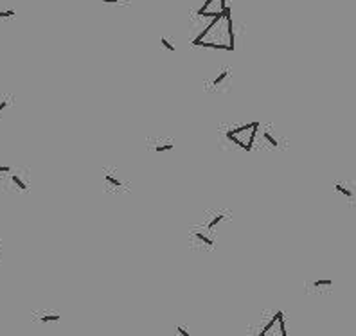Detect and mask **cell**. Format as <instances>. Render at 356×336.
I'll return each instance as SVG.
<instances>
[{"label": "cell", "mask_w": 356, "mask_h": 336, "mask_svg": "<svg viewBox=\"0 0 356 336\" xmlns=\"http://www.w3.org/2000/svg\"><path fill=\"white\" fill-rule=\"evenodd\" d=\"M4 178H8V185H11L16 193H27L29 190V180L23 176V173L20 169L13 167Z\"/></svg>", "instance_id": "cell-1"}, {"label": "cell", "mask_w": 356, "mask_h": 336, "mask_svg": "<svg viewBox=\"0 0 356 336\" xmlns=\"http://www.w3.org/2000/svg\"><path fill=\"white\" fill-rule=\"evenodd\" d=\"M2 248L4 247H2V241H0V255H2Z\"/></svg>", "instance_id": "cell-20"}, {"label": "cell", "mask_w": 356, "mask_h": 336, "mask_svg": "<svg viewBox=\"0 0 356 336\" xmlns=\"http://www.w3.org/2000/svg\"><path fill=\"white\" fill-rule=\"evenodd\" d=\"M60 313H51V311H40V313H33L31 315V320L40 322V324H49V322H58L60 320Z\"/></svg>", "instance_id": "cell-3"}, {"label": "cell", "mask_w": 356, "mask_h": 336, "mask_svg": "<svg viewBox=\"0 0 356 336\" xmlns=\"http://www.w3.org/2000/svg\"><path fill=\"white\" fill-rule=\"evenodd\" d=\"M16 11L15 9H0V20H11L15 18Z\"/></svg>", "instance_id": "cell-13"}, {"label": "cell", "mask_w": 356, "mask_h": 336, "mask_svg": "<svg viewBox=\"0 0 356 336\" xmlns=\"http://www.w3.org/2000/svg\"><path fill=\"white\" fill-rule=\"evenodd\" d=\"M196 45L200 47H207V49H220V51H234V45H225V43H214V41H198Z\"/></svg>", "instance_id": "cell-6"}, {"label": "cell", "mask_w": 356, "mask_h": 336, "mask_svg": "<svg viewBox=\"0 0 356 336\" xmlns=\"http://www.w3.org/2000/svg\"><path fill=\"white\" fill-rule=\"evenodd\" d=\"M13 95L11 93H6V92H0V117L4 115V112L13 105Z\"/></svg>", "instance_id": "cell-5"}, {"label": "cell", "mask_w": 356, "mask_h": 336, "mask_svg": "<svg viewBox=\"0 0 356 336\" xmlns=\"http://www.w3.org/2000/svg\"><path fill=\"white\" fill-rule=\"evenodd\" d=\"M11 169H13V165H0V178H4Z\"/></svg>", "instance_id": "cell-16"}, {"label": "cell", "mask_w": 356, "mask_h": 336, "mask_svg": "<svg viewBox=\"0 0 356 336\" xmlns=\"http://www.w3.org/2000/svg\"><path fill=\"white\" fill-rule=\"evenodd\" d=\"M225 218H227V216H225V214H223V212H218L216 216H214L212 220L209 221V225H207V228H209V230H214V228H216V225H218V223H221V221L225 220Z\"/></svg>", "instance_id": "cell-9"}, {"label": "cell", "mask_w": 356, "mask_h": 336, "mask_svg": "<svg viewBox=\"0 0 356 336\" xmlns=\"http://www.w3.org/2000/svg\"><path fill=\"white\" fill-rule=\"evenodd\" d=\"M105 4H121V2H124V0H103Z\"/></svg>", "instance_id": "cell-19"}, {"label": "cell", "mask_w": 356, "mask_h": 336, "mask_svg": "<svg viewBox=\"0 0 356 336\" xmlns=\"http://www.w3.org/2000/svg\"><path fill=\"white\" fill-rule=\"evenodd\" d=\"M105 183L108 187H115V189H121V187L124 185L123 180H121L119 176L113 175V173H105Z\"/></svg>", "instance_id": "cell-7"}, {"label": "cell", "mask_w": 356, "mask_h": 336, "mask_svg": "<svg viewBox=\"0 0 356 336\" xmlns=\"http://www.w3.org/2000/svg\"><path fill=\"white\" fill-rule=\"evenodd\" d=\"M195 237L198 239L200 243H203V245H207V247H214V241L210 237H207L205 234H202V232H195Z\"/></svg>", "instance_id": "cell-11"}, {"label": "cell", "mask_w": 356, "mask_h": 336, "mask_svg": "<svg viewBox=\"0 0 356 336\" xmlns=\"http://www.w3.org/2000/svg\"><path fill=\"white\" fill-rule=\"evenodd\" d=\"M173 148H175V144H173L171 140L165 142V144H158V146H151V150L157 151V153H164V151H171Z\"/></svg>", "instance_id": "cell-10"}, {"label": "cell", "mask_w": 356, "mask_h": 336, "mask_svg": "<svg viewBox=\"0 0 356 336\" xmlns=\"http://www.w3.org/2000/svg\"><path fill=\"white\" fill-rule=\"evenodd\" d=\"M279 331H281L282 336H286V325H284V318H279Z\"/></svg>", "instance_id": "cell-17"}, {"label": "cell", "mask_w": 356, "mask_h": 336, "mask_svg": "<svg viewBox=\"0 0 356 336\" xmlns=\"http://www.w3.org/2000/svg\"><path fill=\"white\" fill-rule=\"evenodd\" d=\"M160 43H162V47H164V49L168 51V53H175V51H176V49H175V45H173L171 41L168 40V38H162Z\"/></svg>", "instance_id": "cell-15"}, {"label": "cell", "mask_w": 356, "mask_h": 336, "mask_svg": "<svg viewBox=\"0 0 356 336\" xmlns=\"http://www.w3.org/2000/svg\"><path fill=\"white\" fill-rule=\"evenodd\" d=\"M281 317H282V311H277V313H275L274 317H272V320L268 322V324H266L265 327H263V331L259 332V334H261V336H263V334H268V332H270L272 329H274V325L277 324V322H279V318H281Z\"/></svg>", "instance_id": "cell-8"}, {"label": "cell", "mask_w": 356, "mask_h": 336, "mask_svg": "<svg viewBox=\"0 0 356 336\" xmlns=\"http://www.w3.org/2000/svg\"><path fill=\"white\" fill-rule=\"evenodd\" d=\"M229 76H230V68H221L220 74H218L216 78L210 81L209 86H210V88H214V90H218L221 85H223V83H225V79L229 78Z\"/></svg>", "instance_id": "cell-4"}, {"label": "cell", "mask_w": 356, "mask_h": 336, "mask_svg": "<svg viewBox=\"0 0 356 336\" xmlns=\"http://www.w3.org/2000/svg\"><path fill=\"white\" fill-rule=\"evenodd\" d=\"M335 190L338 195L344 196L345 200H349V202H356V187H351L345 182H337L335 183Z\"/></svg>", "instance_id": "cell-2"}, {"label": "cell", "mask_w": 356, "mask_h": 336, "mask_svg": "<svg viewBox=\"0 0 356 336\" xmlns=\"http://www.w3.org/2000/svg\"><path fill=\"white\" fill-rule=\"evenodd\" d=\"M176 331L180 332V334H184V336H191V332H189V331H185V329H184V327H180V325H178V327H176Z\"/></svg>", "instance_id": "cell-18"}, {"label": "cell", "mask_w": 356, "mask_h": 336, "mask_svg": "<svg viewBox=\"0 0 356 336\" xmlns=\"http://www.w3.org/2000/svg\"><path fill=\"white\" fill-rule=\"evenodd\" d=\"M333 286V280L331 279H317L313 282V287H331Z\"/></svg>", "instance_id": "cell-14"}, {"label": "cell", "mask_w": 356, "mask_h": 336, "mask_svg": "<svg viewBox=\"0 0 356 336\" xmlns=\"http://www.w3.org/2000/svg\"><path fill=\"white\" fill-rule=\"evenodd\" d=\"M263 137H265V140L268 142V144H270L272 148H277V146H279V140L274 137V135L270 133V131H265V133H263Z\"/></svg>", "instance_id": "cell-12"}]
</instances>
